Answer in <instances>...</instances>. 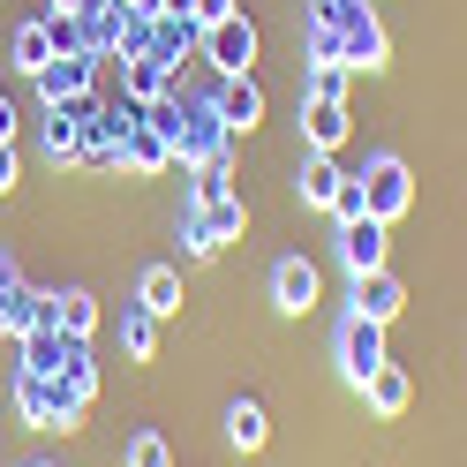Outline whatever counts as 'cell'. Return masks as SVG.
Masks as SVG:
<instances>
[{"label":"cell","instance_id":"6da1fadb","mask_svg":"<svg viewBox=\"0 0 467 467\" xmlns=\"http://www.w3.org/2000/svg\"><path fill=\"white\" fill-rule=\"evenodd\" d=\"M355 182H362V196H369V219H407V212H415V173H407V159H392V151H377L362 173H355Z\"/></svg>","mask_w":467,"mask_h":467},{"label":"cell","instance_id":"7a4b0ae2","mask_svg":"<svg viewBox=\"0 0 467 467\" xmlns=\"http://www.w3.org/2000/svg\"><path fill=\"white\" fill-rule=\"evenodd\" d=\"M99 68H106L99 53H83V46H76V53H53V61H46L31 83H38V99H46V106H83V99L99 91Z\"/></svg>","mask_w":467,"mask_h":467},{"label":"cell","instance_id":"3957f363","mask_svg":"<svg viewBox=\"0 0 467 467\" xmlns=\"http://www.w3.org/2000/svg\"><path fill=\"white\" fill-rule=\"evenodd\" d=\"M377 369H385V325H369V317L347 309V317H339V377L362 392Z\"/></svg>","mask_w":467,"mask_h":467},{"label":"cell","instance_id":"277c9868","mask_svg":"<svg viewBox=\"0 0 467 467\" xmlns=\"http://www.w3.org/2000/svg\"><path fill=\"white\" fill-rule=\"evenodd\" d=\"M196 53H203V61H212L219 76H249V68H256V23L234 8L226 23H212V31H203V46H196Z\"/></svg>","mask_w":467,"mask_h":467},{"label":"cell","instance_id":"5b68a950","mask_svg":"<svg viewBox=\"0 0 467 467\" xmlns=\"http://www.w3.org/2000/svg\"><path fill=\"white\" fill-rule=\"evenodd\" d=\"M317 295H325V272H317L309 256H279L272 265V309L279 317H309Z\"/></svg>","mask_w":467,"mask_h":467},{"label":"cell","instance_id":"8992f818","mask_svg":"<svg viewBox=\"0 0 467 467\" xmlns=\"http://www.w3.org/2000/svg\"><path fill=\"white\" fill-rule=\"evenodd\" d=\"M189 219H196V234H203V249H226V242H242V226H249V212H242V196H212V203H189Z\"/></svg>","mask_w":467,"mask_h":467},{"label":"cell","instance_id":"52a82bcc","mask_svg":"<svg viewBox=\"0 0 467 467\" xmlns=\"http://www.w3.org/2000/svg\"><path fill=\"white\" fill-rule=\"evenodd\" d=\"M212 106H219V121H226L234 136H249L256 121H265V91H256V76H219Z\"/></svg>","mask_w":467,"mask_h":467},{"label":"cell","instance_id":"ba28073f","mask_svg":"<svg viewBox=\"0 0 467 467\" xmlns=\"http://www.w3.org/2000/svg\"><path fill=\"white\" fill-rule=\"evenodd\" d=\"M31 302H38V286L23 279L16 256H0V339H23V332H31Z\"/></svg>","mask_w":467,"mask_h":467},{"label":"cell","instance_id":"9c48e42d","mask_svg":"<svg viewBox=\"0 0 467 467\" xmlns=\"http://www.w3.org/2000/svg\"><path fill=\"white\" fill-rule=\"evenodd\" d=\"M166 166H173V143H166L151 121H129V136H121V173L151 182V173H166Z\"/></svg>","mask_w":467,"mask_h":467},{"label":"cell","instance_id":"30bf717a","mask_svg":"<svg viewBox=\"0 0 467 467\" xmlns=\"http://www.w3.org/2000/svg\"><path fill=\"white\" fill-rule=\"evenodd\" d=\"M173 83H182V76H173L166 61H151V53H121V99H129V106H151V99H166Z\"/></svg>","mask_w":467,"mask_h":467},{"label":"cell","instance_id":"8fae6325","mask_svg":"<svg viewBox=\"0 0 467 467\" xmlns=\"http://www.w3.org/2000/svg\"><path fill=\"white\" fill-rule=\"evenodd\" d=\"M347 143V99H302V151H339Z\"/></svg>","mask_w":467,"mask_h":467},{"label":"cell","instance_id":"7c38bea8","mask_svg":"<svg viewBox=\"0 0 467 467\" xmlns=\"http://www.w3.org/2000/svg\"><path fill=\"white\" fill-rule=\"evenodd\" d=\"M400 309H407V286H400V279H392L385 265L355 279V317H369V325H392Z\"/></svg>","mask_w":467,"mask_h":467},{"label":"cell","instance_id":"4fadbf2b","mask_svg":"<svg viewBox=\"0 0 467 467\" xmlns=\"http://www.w3.org/2000/svg\"><path fill=\"white\" fill-rule=\"evenodd\" d=\"M16 347H23V362H16V369H31V377H61V362H68V347H76V339H68L61 325H31Z\"/></svg>","mask_w":467,"mask_h":467},{"label":"cell","instance_id":"5bb4252c","mask_svg":"<svg viewBox=\"0 0 467 467\" xmlns=\"http://www.w3.org/2000/svg\"><path fill=\"white\" fill-rule=\"evenodd\" d=\"M339 265L355 272V279L385 265V219H355V226H339Z\"/></svg>","mask_w":467,"mask_h":467},{"label":"cell","instance_id":"9a60e30c","mask_svg":"<svg viewBox=\"0 0 467 467\" xmlns=\"http://www.w3.org/2000/svg\"><path fill=\"white\" fill-rule=\"evenodd\" d=\"M189 302V286H182V265H151L136 279V309H151V317H182Z\"/></svg>","mask_w":467,"mask_h":467},{"label":"cell","instance_id":"2e32d148","mask_svg":"<svg viewBox=\"0 0 467 467\" xmlns=\"http://www.w3.org/2000/svg\"><path fill=\"white\" fill-rule=\"evenodd\" d=\"M46 159L53 166H76L83 159V106H46Z\"/></svg>","mask_w":467,"mask_h":467},{"label":"cell","instance_id":"e0dca14e","mask_svg":"<svg viewBox=\"0 0 467 467\" xmlns=\"http://www.w3.org/2000/svg\"><path fill=\"white\" fill-rule=\"evenodd\" d=\"M339 159L332 151H302V173H295V189H302V203H317V212H332V196H339Z\"/></svg>","mask_w":467,"mask_h":467},{"label":"cell","instance_id":"ac0fdd59","mask_svg":"<svg viewBox=\"0 0 467 467\" xmlns=\"http://www.w3.org/2000/svg\"><path fill=\"white\" fill-rule=\"evenodd\" d=\"M53 317H61L68 339H91L99 332V295L91 286H61V295H53Z\"/></svg>","mask_w":467,"mask_h":467},{"label":"cell","instance_id":"d6986e66","mask_svg":"<svg viewBox=\"0 0 467 467\" xmlns=\"http://www.w3.org/2000/svg\"><path fill=\"white\" fill-rule=\"evenodd\" d=\"M362 400H369L377 415L392 422V415H407V400H415V385H407V369H400V362H385V369H377L369 385H362Z\"/></svg>","mask_w":467,"mask_h":467},{"label":"cell","instance_id":"ffe728a7","mask_svg":"<svg viewBox=\"0 0 467 467\" xmlns=\"http://www.w3.org/2000/svg\"><path fill=\"white\" fill-rule=\"evenodd\" d=\"M16 415L31 422V430H53V377H31V369H16Z\"/></svg>","mask_w":467,"mask_h":467},{"label":"cell","instance_id":"44dd1931","mask_svg":"<svg viewBox=\"0 0 467 467\" xmlns=\"http://www.w3.org/2000/svg\"><path fill=\"white\" fill-rule=\"evenodd\" d=\"M265 437H272V422H265V407H256V400H234L226 407V445L234 452H256Z\"/></svg>","mask_w":467,"mask_h":467},{"label":"cell","instance_id":"7402d4cb","mask_svg":"<svg viewBox=\"0 0 467 467\" xmlns=\"http://www.w3.org/2000/svg\"><path fill=\"white\" fill-rule=\"evenodd\" d=\"M46 61H53V38H46V16H38V23H23V31L8 38V68H23V76H38Z\"/></svg>","mask_w":467,"mask_h":467},{"label":"cell","instance_id":"603a6c76","mask_svg":"<svg viewBox=\"0 0 467 467\" xmlns=\"http://www.w3.org/2000/svg\"><path fill=\"white\" fill-rule=\"evenodd\" d=\"M121 347H129V362H151L159 355V317L151 309H121Z\"/></svg>","mask_w":467,"mask_h":467},{"label":"cell","instance_id":"cb8c5ba5","mask_svg":"<svg viewBox=\"0 0 467 467\" xmlns=\"http://www.w3.org/2000/svg\"><path fill=\"white\" fill-rule=\"evenodd\" d=\"M61 377H68V385H76L83 400H99V385H106V377H99V362H91V339H76V347H68V362H61Z\"/></svg>","mask_w":467,"mask_h":467},{"label":"cell","instance_id":"d4e9b609","mask_svg":"<svg viewBox=\"0 0 467 467\" xmlns=\"http://www.w3.org/2000/svg\"><path fill=\"white\" fill-rule=\"evenodd\" d=\"M121 467H173V445H166L159 430H143V437H129V460Z\"/></svg>","mask_w":467,"mask_h":467},{"label":"cell","instance_id":"484cf974","mask_svg":"<svg viewBox=\"0 0 467 467\" xmlns=\"http://www.w3.org/2000/svg\"><path fill=\"white\" fill-rule=\"evenodd\" d=\"M332 219H339V226L369 219V196H362V182H355V173H347V182H339V196H332Z\"/></svg>","mask_w":467,"mask_h":467},{"label":"cell","instance_id":"4316f807","mask_svg":"<svg viewBox=\"0 0 467 467\" xmlns=\"http://www.w3.org/2000/svg\"><path fill=\"white\" fill-rule=\"evenodd\" d=\"M46 38H53V53H76L83 46V16H53L46 8Z\"/></svg>","mask_w":467,"mask_h":467},{"label":"cell","instance_id":"83f0119b","mask_svg":"<svg viewBox=\"0 0 467 467\" xmlns=\"http://www.w3.org/2000/svg\"><path fill=\"white\" fill-rule=\"evenodd\" d=\"M309 99H347V68L339 61H317L309 68Z\"/></svg>","mask_w":467,"mask_h":467},{"label":"cell","instance_id":"f1b7e54d","mask_svg":"<svg viewBox=\"0 0 467 467\" xmlns=\"http://www.w3.org/2000/svg\"><path fill=\"white\" fill-rule=\"evenodd\" d=\"M234 16V0H189V23L196 31H212V23H226Z\"/></svg>","mask_w":467,"mask_h":467},{"label":"cell","instance_id":"f546056e","mask_svg":"<svg viewBox=\"0 0 467 467\" xmlns=\"http://www.w3.org/2000/svg\"><path fill=\"white\" fill-rule=\"evenodd\" d=\"M16 129H23V106H16L8 91H0V143H16Z\"/></svg>","mask_w":467,"mask_h":467},{"label":"cell","instance_id":"4dcf8cb0","mask_svg":"<svg viewBox=\"0 0 467 467\" xmlns=\"http://www.w3.org/2000/svg\"><path fill=\"white\" fill-rule=\"evenodd\" d=\"M16 173H23V166H16V143H0V196L16 189Z\"/></svg>","mask_w":467,"mask_h":467},{"label":"cell","instance_id":"1f68e13d","mask_svg":"<svg viewBox=\"0 0 467 467\" xmlns=\"http://www.w3.org/2000/svg\"><path fill=\"white\" fill-rule=\"evenodd\" d=\"M83 8H91V0H53V16H83Z\"/></svg>","mask_w":467,"mask_h":467},{"label":"cell","instance_id":"d6a6232c","mask_svg":"<svg viewBox=\"0 0 467 467\" xmlns=\"http://www.w3.org/2000/svg\"><path fill=\"white\" fill-rule=\"evenodd\" d=\"M129 16H143V23H151V16H159V0H129Z\"/></svg>","mask_w":467,"mask_h":467},{"label":"cell","instance_id":"836d02e7","mask_svg":"<svg viewBox=\"0 0 467 467\" xmlns=\"http://www.w3.org/2000/svg\"><path fill=\"white\" fill-rule=\"evenodd\" d=\"M159 16H189V0H159Z\"/></svg>","mask_w":467,"mask_h":467},{"label":"cell","instance_id":"e575fe53","mask_svg":"<svg viewBox=\"0 0 467 467\" xmlns=\"http://www.w3.org/2000/svg\"><path fill=\"white\" fill-rule=\"evenodd\" d=\"M31 467H53V460H31Z\"/></svg>","mask_w":467,"mask_h":467}]
</instances>
